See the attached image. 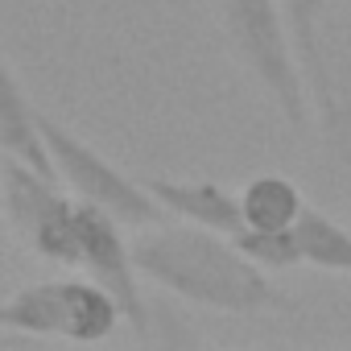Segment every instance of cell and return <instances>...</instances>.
<instances>
[{
	"label": "cell",
	"mask_w": 351,
	"mask_h": 351,
	"mask_svg": "<svg viewBox=\"0 0 351 351\" xmlns=\"http://www.w3.org/2000/svg\"><path fill=\"white\" fill-rule=\"evenodd\" d=\"M0 186H5V211H9L13 240L42 265L75 269L83 199L71 195L54 173L25 165L17 157H0Z\"/></svg>",
	"instance_id": "5"
},
{
	"label": "cell",
	"mask_w": 351,
	"mask_h": 351,
	"mask_svg": "<svg viewBox=\"0 0 351 351\" xmlns=\"http://www.w3.org/2000/svg\"><path fill=\"white\" fill-rule=\"evenodd\" d=\"M9 240H13V228H9V211H5V186H0V293L9 285Z\"/></svg>",
	"instance_id": "13"
},
{
	"label": "cell",
	"mask_w": 351,
	"mask_h": 351,
	"mask_svg": "<svg viewBox=\"0 0 351 351\" xmlns=\"http://www.w3.org/2000/svg\"><path fill=\"white\" fill-rule=\"evenodd\" d=\"M306 211V199H302V186L285 173H256L240 186V219L244 228H256V232H285L298 223V215Z\"/></svg>",
	"instance_id": "10"
},
{
	"label": "cell",
	"mask_w": 351,
	"mask_h": 351,
	"mask_svg": "<svg viewBox=\"0 0 351 351\" xmlns=\"http://www.w3.org/2000/svg\"><path fill=\"white\" fill-rule=\"evenodd\" d=\"M141 182L157 199L165 219H182V223L211 228V232H223V236H236L244 228L240 191H232L215 178H141Z\"/></svg>",
	"instance_id": "8"
},
{
	"label": "cell",
	"mask_w": 351,
	"mask_h": 351,
	"mask_svg": "<svg viewBox=\"0 0 351 351\" xmlns=\"http://www.w3.org/2000/svg\"><path fill=\"white\" fill-rule=\"evenodd\" d=\"M38 108L29 104L17 71L9 66L5 50H0V157H17L25 165H38L46 173H54L46 141H42V124H38Z\"/></svg>",
	"instance_id": "9"
},
{
	"label": "cell",
	"mask_w": 351,
	"mask_h": 351,
	"mask_svg": "<svg viewBox=\"0 0 351 351\" xmlns=\"http://www.w3.org/2000/svg\"><path fill=\"white\" fill-rule=\"evenodd\" d=\"M124 322L116 298L83 277L34 281L17 293H0V330L13 339H66V343H104Z\"/></svg>",
	"instance_id": "4"
},
{
	"label": "cell",
	"mask_w": 351,
	"mask_h": 351,
	"mask_svg": "<svg viewBox=\"0 0 351 351\" xmlns=\"http://www.w3.org/2000/svg\"><path fill=\"white\" fill-rule=\"evenodd\" d=\"M236 244L248 261H256L261 269L269 273H285V269H298L302 265V252H298V240H293V228L285 232H256V228H240L236 232Z\"/></svg>",
	"instance_id": "12"
},
{
	"label": "cell",
	"mask_w": 351,
	"mask_h": 351,
	"mask_svg": "<svg viewBox=\"0 0 351 351\" xmlns=\"http://www.w3.org/2000/svg\"><path fill=\"white\" fill-rule=\"evenodd\" d=\"M120 228L124 223L112 219L104 207L83 203V219H79V265L75 269L87 273L91 281H99L116 298L124 322L145 339L149 326H153V318H149V302H145V285H141V269H136L132 244L124 240Z\"/></svg>",
	"instance_id": "7"
},
{
	"label": "cell",
	"mask_w": 351,
	"mask_h": 351,
	"mask_svg": "<svg viewBox=\"0 0 351 351\" xmlns=\"http://www.w3.org/2000/svg\"><path fill=\"white\" fill-rule=\"evenodd\" d=\"M318 145L351 178V0H285Z\"/></svg>",
	"instance_id": "2"
},
{
	"label": "cell",
	"mask_w": 351,
	"mask_h": 351,
	"mask_svg": "<svg viewBox=\"0 0 351 351\" xmlns=\"http://www.w3.org/2000/svg\"><path fill=\"white\" fill-rule=\"evenodd\" d=\"M211 9L240 71L269 95V104L298 136L310 132L314 112L298 66L285 0H211Z\"/></svg>",
	"instance_id": "3"
},
{
	"label": "cell",
	"mask_w": 351,
	"mask_h": 351,
	"mask_svg": "<svg viewBox=\"0 0 351 351\" xmlns=\"http://www.w3.org/2000/svg\"><path fill=\"white\" fill-rule=\"evenodd\" d=\"M132 256L145 281L215 314L261 318V314L293 310V298L269 281V269L248 261L236 236H223L211 228L153 223L132 240Z\"/></svg>",
	"instance_id": "1"
},
{
	"label": "cell",
	"mask_w": 351,
	"mask_h": 351,
	"mask_svg": "<svg viewBox=\"0 0 351 351\" xmlns=\"http://www.w3.org/2000/svg\"><path fill=\"white\" fill-rule=\"evenodd\" d=\"M293 240L302 252V265H314L322 273L351 277V228L339 223L330 211L306 207L293 223Z\"/></svg>",
	"instance_id": "11"
},
{
	"label": "cell",
	"mask_w": 351,
	"mask_h": 351,
	"mask_svg": "<svg viewBox=\"0 0 351 351\" xmlns=\"http://www.w3.org/2000/svg\"><path fill=\"white\" fill-rule=\"evenodd\" d=\"M38 124H42V141H46V153H50V165H54V178L71 195H79L83 203L104 207L124 228H153V223L165 219V211L157 207V199L145 191L141 178H128L120 165H112L95 145H87L62 120H50L42 112Z\"/></svg>",
	"instance_id": "6"
}]
</instances>
